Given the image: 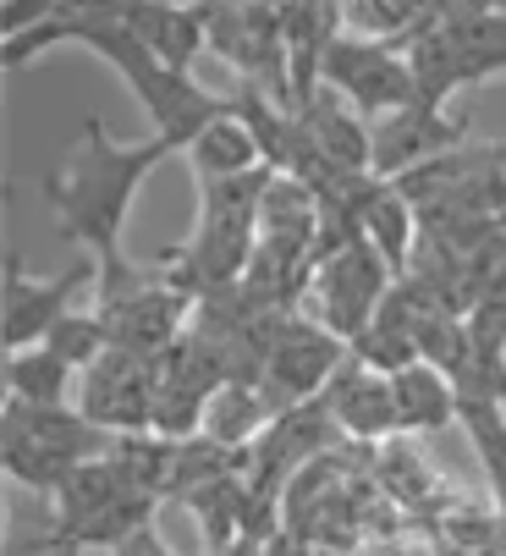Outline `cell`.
<instances>
[{"label":"cell","mask_w":506,"mask_h":556,"mask_svg":"<svg viewBox=\"0 0 506 556\" xmlns=\"http://www.w3.org/2000/svg\"><path fill=\"white\" fill-rule=\"evenodd\" d=\"M50 45H83V50L105 55L122 72V84L132 89V100L149 111L154 138L172 154H188L199 143V132L231 111V100H220L204 84H193V72L165 66L160 55H149L127 34L122 0H100V7L94 0H50L34 28H23V34H12L7 45H0V66H28Z\"/></svg>","instance_id":"6da1fadb"},{"label":"cell","mask_w":506,"mask_h":556,"mask_svg":"<svg viewBox=\"0 0 506 556\" xmlns=\"http://www.w3.org/2000/svg\"><path fill=\"white\" fill-rule=\"evenodd\" d=\"M160 161H172V149L154 132L138 143H122V138H111L100 111L77 122V138L66 143L61 166L45 177V204H50L66 243L83 249V260H116L122 254L132 199Z\"/></svg>","instance_id":"7a4b0ae2"},{"label":"cell","mask_w":506,"mask_h":556,"mask_svg":"<svg viewBox=\"0 0 506 556\" xmlns=\"http://www.w3.org/2000/svg\"><path fill=\"white\" fill-rule=\"evenodd\" d=\"M154 507L160 502L132 491L111 457H94L77 473H66V485L50 496V534L34 540L28 551H55V545H66V551H89V545L116 551L127 534L154 523Z\"/></svg>","instance_id":"3957f363"},{"label":"cell","mask_w":506,"mask_h":556,"mask_svg":"<svg viewBox=\"0 0 506 556\" xmlns=\"http://www.w3.org/2000/svg\"><path fill=\"white\" fill-rule=\"evenodd\" d=\"M188 308L193 298L165 276H143L138 265H127L122 254L116 260H100V276H94V314L111 331V348L122 353H138V358H160L172 353L182 337H188Z\"/></svg>","instance_id":"277c9868"},{"label":"cell","mask_w":506,"mask_h":556,"mask_svg":"<svg viewBox=\"0 0 506 556\" xmlns=\"http://www.w3.org/2000/svg\"><path fill=\"white\" fill-rule=\"evenodd\" d=\"M0 463L17 485H28L34 496H55L66 485V473H77L83 463L105 457L111 435L94 430L89 419L72 408H28V403H7L0 414Z\"/></svg>","instance_id":"5b68a950"},{"label":"cell","mask_w":506,"mask_h":556,"mask_svg":"<svg viewBox=\"0 0 506 556\" xmlns=\"http://www.w3.org/2000/svg\"><path fill=\"white\" fill-rule=\"evenodd\" d=\"M391 287H396V270L369 249L364 231H325L319 254H314V281H308L303 314L353 348L369 331V320L385 308Z\"/></svg>","instance_id":"8992f818"},{"label":"cell","mask_w":506,"mask_h":556,"mask_svg":"<svg viewBox=\"0 0 506 556\" xmlns=\"http://www.w3.org/2000/svg\"><path fill=\"white\" fill-rule=\"evenodd\" d=\"M347 342L330 337L319 320L308 314H281L270 326V342H265V369H260V391L276 414L287 408H303V403H319L325 386L342 375L347 364Z\"/></svg>","instance_id":"52a82bcc"},{"label":"cell","mask_w":506,"mask_h":556,"mask_svg":"<svg viewBox=\"0 0 506 556\" xmlns=\"http://www.w3.org/2000/svg\"><path fill=\"white\" fill-rule=\"evenodd\" d=\"M319 89L342 94L369 127L396 116V111H407V105H425V100H418L407 55L391 50V45H375V39H353V34H342L330 45Z\"/></svg>","instance_id":"ba28073f"},{"label":"cell","mask_w":506,"mask_h":556,"mask_svg":"<svg viewBox=\"0 0 506 556\" xmlns=\"http://www.w3.org/2000/svg\"><path fill=\"white\" fill-rule=\"evenodd\" d=\"M204 34L220 61H231L253 89L287 105V34H281V7H204ZM292 111V105H287Z\"/></svg>","instance_id":"9c48e42d"},{"label":"cell","mask_w":506,"mask_h":556,"mask_svg":"<svg viewBox=\"0 0 506 556\" xmlns=\"http://www.w3.org/2000/svg\"><path fill=\"white\" fill-rule=\"evenodd\" d=\"M154 391H160L154 358L111 348L94 369H83L77 414L89 419L94 430H105V435H143L154 425Z\"/></svg>","instance_id":"30bf717a"},{"label":"cell","mask_w":506,"mask_h":556,"mask_svg":"<svg viewBox=\"0 0 506 556\" xmlns=\"http://www.w3.org/2000/svg\"><path fill=\"white\" fill-rule=\"evenodd\" d=\"M94 276H100V260H72L61 276H34L12 254L7 260V353L39 348L72 314V298L83 287H94Z\"/></svg>","instance_id":"8fae6325"},{"label":"cell","mask_w":506,"mask_h":556,"mask_svg":"<svg viewBox=\"0 0 506 556\" xmlns=\"http://www.w3.org/2000/svg\"><path fill=\"white\" fill-rule=\"evenodd\" d=\"M463 143H473L468 116H446L435 105H407V111L375 122V166H369V177L396 182V177L441 161V154H452Z\"/></svg>","instance_id":"7c38bea8"},{"label":"cell","mask_w":506,"mask_h":556,"mask_svg":"<svg viewBox=\"0 0 506 556\" xmlns=\"http://www.w3.org/2000/svg\"><path fill=\"white\" fill-rule=\"evenodd\" d=\"M325 408L336 419V430H342L347 441L358 446H385L396 430V391H391V375H375L364 369L358 358L342 364V375H336L325 386Z\"/></svg>","instance_id":"4fadbf2b"},{"label":"cell","mask_w":506,"mask_h":556,"mask_svg":"<svg viewBox=\"0 0 506 556\" xmlns=\"http://www.w3.org/2000/svg\"><path fill=\"white\" fill-rule=\"evenodd\" d=\"M281 34H287V105L298 116L319 94L325 55L342 39V7H281Z\"/></svg>","instance_id":"5bb4252c"},{"label":"cell","mask_w":506,"mask_h":556,"mask_svg":"<svg viewBox=\"0 0 506 556\" xmlns=\"http://www.w3.org/2000/svg\"><path fill=\"white\" fill-rule=\"evenodd\" d=\"M298 122H303V132L314 138V149H319L342 177H369V166H375V127H369L342 94L319 89V94L298 111Z\"/></svg>","instance_id":"9a60e30c"},{"label":"cell","mask_w":506,"mask_h":556,"mask_svg":"<svg viewBox=\"0 0 506 556\" xmlns=\"http://www.w3.org/2000/svg\"><path fill=\"white\" fill-rule=\"evenodd\" d=\"M122 23L127 34L160 55L165 66L188 72L204 50H210V34H204V7H160V0H122Z\"/></svg>","instance_id":"2e32d148"},{"label":"cell","mask_w":506,"mask_h":556,"mask_svg":"<svg viewBox=\"0 0 506 556\" xmlns=\"http://www.w3.org/2000/svg\"><path fill=\"white\" fill-rule=\"evenodd\" d=\"M369 480L380 485L385 502H396V507L413 513V518H430V513H441V507L452 502V491L441 485V473L418 457V446L402 441V435H391L385 446L369 452Z\"/></svg>","instance_id":"e0dca14e"},{"label":"cell","mask_w":506,"mask_h":556,"mask_svg":"<svg viewBox=\"0 0 506 556\" xmlns=\"http://www.w3.org/2000/svg\"><path fill=\"white\" fill-rule=\"evenodd\" d=\"M358 231L369 237V249H375L396 276H407V265H413L418 243H425V220H418V210L402 199V188H396V182H380V177L364 188Z\"/></svg>","instance_id":"ac0fdd59"},{"label":"cell","mask_w":506,"mask_h":556,"mask_svg":"<svg viewBox=\"0 0 506 556\" xmlns=\"http://www.w3.org/2000/svg\"><path fill=\"white\" fill-rule=\"evenodd\" d=\"M391 391L402 435H441L457 425V386L435 364H407L402 375H391Z\"/></svg>","instance_id":"d6986e66"},{"label":"cell","mask_w":506,"mask_h":556,"mask_svg":"<svg viewBox=\"0 0 506 556\" xmlns=\"http://www.w3.org/2000/svg\"><path fill=\"white\" fill-rule=\"evenodd\" d=\"M276 408L265 403V391L253 386V380H226L215 396H210V408H204V441L226 446V452H253L260 446V435L270 430Z\"/></svg>","instance_id":"ffe728a7"},{"label":"cell","mask_w":506,"mask_h":556,"mask_svg":"<svg viewBox=\"0 0 506 556\" xmlns=\"http://www.w3.org/2000/svg\"><path fill=\"white\" fill-rule=\"evenodd\" d=\"M188 166H193L199 182H237V177L265 172V149L237 111H226L220 122H210L199 132V143L188 149Z\"/></svg>","instance_id":"44dd1931"},{"label":"cell","mask_w":506,"mask_h":556,"mask_svg":"<svg viewBox=\"0 0 506 556\" xmlns=\"http://www.w3.org/2000/svg\"><path fill=\"white\" fill-rule=\"evenodd\" d=\"M77 369L61 364L50 348H23L7 353V403H28V408H72L77 403Z\"/></svg>","instance_id":"7402d4cb"},{"label":"cell","mask_w":506,"mask_h":556,"mask_svg":"<svg viewBox=\"0 0 506 556\" xmlns=\"http://www.w3.org/2000/svg\"><path fill=\"white\" fill-rule=\"evenodd\" d=\"M457 425L468 430V441L490 473V496L501 513L506 507V403L501 396H484V391H457Z\"/></svg>","instance_id":"603a6c76"},{"label":"cell","mask_w":506,"mask_h":556,"mask_svg":"<svg viewBox=\"0 0 506 556\" xmlns=\"http://www.w3.org/2000/svg\"><path fill=\"white\" fill-rule=\"evenodd\" d=\"M39 348H50L61 364H72V369L83 375V369H94V364L111 353V331H105V320H100L94 308H72Z\"/></svg>","instance_id":"cb8c5ba5"},{"label":"cell","mask_w":506,"mask_h":556,"mask_svg":"<svg viewBox=\"0 0 506 556\" xmlns=\"http://www.w3.org/2000/svg\"><path fill=\"white\" fill-rule=\"evenodd\" d=\"M260 556H319V551H314L303 534L281 529V534H270V540H265V551H260Z\"/></svg>","instance_id":"d4e9b609"},{"label":"cell","mask_w":506,"mask_h":556,"mask_svg":"<svg viewBox=\"0 0 506 556\" xmlns=\"http://www.w3.org/2000/svg\"><path fill=\"white\" fill-rule=\"evenodd\" d=\"M265 551V540H237V545H226V551H210V556H260Z\"/></svg>","instance_id":"484cf974"},{"label":"cell","mask_w":506,"mask_h":556,"mask_svg":"<svg viewBox=\"0 0 506 556\" xmlns=\"http://www.w3.org/2000/svg\"><path fill=\"white\" fill-rule=\"evenodd\" d=\"M34 556H83V551H66V545H55V551H34Z\"/></svg>","instance_id":"4316f807"},{"label":"cell","mask_w":506,"mask_h":556,"mask_svg":"<svg viewBox=\"0 0 506 556\" xmlns=\"http://www.w3.org/2000/svg\"><path fill=\"white\" fill-rule=\"evenodd\" d=\"M501 518H506V507H501Z\"/></svg>","instance_id":"83f0119b"}]
</instances>
